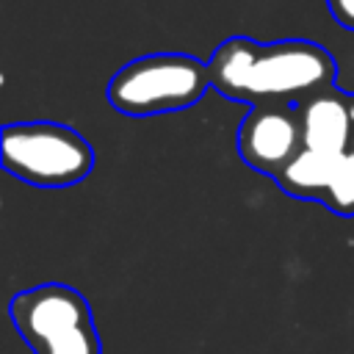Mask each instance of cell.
<instances>
[{"mask_svg":"<svg viewBox=\"0 0 354 354\" xmlns=\"http://www.w3.org/2000/svg\"><path fill=\"white\" fill-rule=\"evenodd\" d=\"M210 86L238 102L288 105L335 86L337 64L332 53L307 39L260 44L246 36L224 39L210 61Z\"/></svg>","mask_w":354,"mask_h":354,"instance_id":"1","label":"cell"},{"mask_svg":"<svg viewBox=\"0 0 354 354\" xmlns=\"http://www.w3.org/2000/svg\"><path fill=\"white\" fill-rule=\"evenodd\" d=\"M210 88V69L185 53H149L127 61L108 80L105 97L124 116L185 111Z\"/></svg>","mask_w":354,"mask_h":354,"instance_id":"2","label":"cell"},{"mask_svg":"<svg viewBox=\"0 0 354 354\" xmlns=\"http://www.w3.org/2000/svg\"><path fill=\"white\" fill-rule=\"evenodd\" d=\"M8 315L33 354H102L88 301L64 282L17 293Z\"/></svg>","mask_w":354,"mask_h":354,"instance_id":"3","label":"cell"},{"mask_svg":"<svg viewBox=\"0 0 354 354\" xmlns=\"http://www.w3.org/2000/svg\"><path fill=\"white\" fill-rule=\"evenodd\" d=\"M3 169L39 188H66L94 169L91 144L58 122H19L3 127Z\"/></svg>","mask_w":354,"mask_h":354,"instance_id":"4","label":"cell"},{"mask_svg":"<svg viewBox=\"0 0 354 354\" xmlns=\"http://www.w3.org/2000/svg\"><path fill=\"white\" fill-rule=\"evenodd\" d=\"M301 147L299 111L288 105H254L238 127V155L257 171L277 174Z\"/></svg>","mask_w":354,"mask_h":354,"instance_id":"5","label":"cell"},{"mask_svg":"<svg viewBox=\"0 0 354 354\" xmlns=\"http://www.w3.org/2000/svg\"><path fill=\"white\" fill-rule=\"evenodd\" d=\"M301 141L307 149L324 155H346L354 141V124L348 113V97L335 86L299 102Z\"/></svg>","mask_w":354,"mask_h":354,"instance_id":"6","label":"cell"},{"mask_svg":"<svg viewBox=\"0 0 354 354\" xmlns=\"http://www.w3.org/2000/svg\"><path fill=\"white\" fill-rule=\"evenodd\" d=\"M340 155H324L301 147L274 177L277 183L296 199H318L324 202L326 188L332 183V171Z\"/></svg>","mask_w":354,"mask_h":354,"instance_id":"7","label":"cell"},{"mask_svg":"<svg viewBox=\"0 0 354 354\" xmlns=\"http://www.w3.org/2000/svg\"><path fill=\"white\" fill-rule=\"evenodd\" d=\"M324 205H329L343 216H354V155L351 152L337 158Z\"/></svg>","mask_w":354,"mask_h":354,"instance_id":"8","label":"cell"},{"mask_svg":"<svg viewBox=\"0 0 354 354\" xmlns=\"http://www.w3.org/2000/svg\"><path fill=\"white\" fill-rule=\"evenodd\" d=\"M326 8L340 28L354 30V0H326Z\"/></svg>","mask_w":354,"mask_h":354,"instance_id":"9","label":"cell"},{"mask_svg":"<svg viewBox=\"0 0 354 354\" xmlns=\"http://www.w3.org/2000/svg\"><path fill=\"white\" fill-rule=\"evenodd\" d=\"M348 113H351V124H354V94L348 97Z\"/></svg>","mask_w":354,"mask_h":354,"instance_id":"10","label":"cell"},{"mask_svg":"<svg viewBox=\"0 0 354 354\" xmlns=\"http://www.w3.org/2000/svg\"><path fill=\"white\" fill-rule=\"evenodd\" d=\"M348 152H351V155H354V141H351V147H348Z\"/></svg>","mask_w":354,"mask_h":354,"instance_id":"11","label":"cell"}]
</instances>
